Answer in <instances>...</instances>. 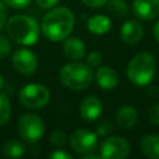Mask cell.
<instances>
[{"label":"cell","mask_w":159,"mask_h":159,"mask_svg":"<svg viewBox=\"0 0 159 159\" xmlns=\"http://www.w3.org/2000/svg\"><path fill=\"white\" fill-rule=\"evenodd\" d=\"M73 26L75 16L72 11L65 6H60L45 14L41 22V31L47 40L58 42L70 36Z\"/></svg>","instance_id":"cell-1"},{"label":"cell","mask_w":159,"mask_h":159,"mask_svg":"<svg viewBox=\"0 0 159 159\" xmlns=\"http://www.w3.org/2000/svg\"><path fill=\"white\" fill-rule=\"evenodd\" d=\"M6 34L14 42L22 46L35 45L40 36L37 21L27 15H14L5 24Z\"/></svg>","instance_id":"cell-2"},{"label":"cell","mask_w":159,"mask_h":159,"mask_svg":"<svg viewBox=\"0 0 159 159\" xmlns=\"http://www.w3.org/2000/svg\"><path fill=\"white\" fill-rule=\"evenodd\" d=\"M93 71L91 66L82 62H70L60 71L62 84L72 91H83L93 81Z\"/></svg>","instance_id":"cell-3"},{"label":"cell","mask_w":159,"mask_h":159,"mask_svg":"<svg viewBox=\"0 0 159 159\" xmlns=\"http://www.w3.org/2000/svg\"><path fill=\"white\" fill-rule=\"evenodd\" d=\"M155 60L148 52H139L132 57L127 66L129 81L137 86H147L155 75Z\"/></svg>","instance_id":"cell-4"},{"label":"cell","mask_w":159,"mask_h":159,"mask_svg":"<svg viewBox=\"0 0 159 159\" xmlns=\"http://www.w3.org/2000/svg\"><path fill=\"white\" fill-rule=\"evenodd\" d=\"M50 91L40 83H29L24 86L19 93L20 103L29 109H40L50 101Z\"/></svg>","instance_id":"cell-5"},{"label":"cell","mask_w":159,"mask_h":159,"mask_svg":"<svg viewBox=\"0 0 159 159\" xmlns=\"http://www.w3.org/2000/svg\"><path fill=\"white\" fill-rule=\"evenodd\" d=\"M17 132L25 142L36 143L45 133V123L40 116L25 113L17 120Z\"/></svg>","instance_id":"cell-6"},{"label":"cell","mask_w":159,"mask_h":159,"mask_svg":"<svg viewBox=\"0 0 159 159\" xmlns=\"http://www.w3.org/2000/svg\"><path fill=\"white\" fill-rule=\"evenodd\" d=\"M129 143L119 135L106 138L99 147V157L103 159H124L129 155Z\"/></svg>","instance_id":"cell-7"},{"label":"cell","mask_w":159,"mask_h":159,"mask_svg":"<svg viewBox=\"0 0 159 159\" xmlns=\"http://www.w3.org/2000/svg\"><path fill=\"white\" fill-rule=\"evenodd\" d=\"M97 133H93L86 128H80L72 132L70 137V145L76 153L87 154L97 148Z\"/></svg>","instance_id":"cell-8"},{"label":"cell","mask_w":159,"mask_h":159,"mask_svg":"<svg viewBox=\"0 0 159 159\" xmlns=\"http://www.w3.org/2000/svg\"><path fill=\"white\" fill-rule=\"evenodd\" d=\"M11 62H12L14 68L17 72H20L22 75H26V76L32 75L36 71L37 65H39L36 55L31 50L25 48V47L17 48L12 53Z\"/></svg>","instance_id":"cell-9"},{"label":"cell","mask_w":159,"mask_h":159,"mask_svg":"<svg viewBox=\"0 0 159 159\" xmlns=\"http://www.w3.org/2000/svg\"><path fill=\"white\" fill-rule=\"evenodd\" d=\"M133 12L142 20H153L159 15V0H134Z\"/></svg>","instance_id":"cell-10"},{"label":"cell","mask_w":159,"mask_h":159,"mask_svg":"<svg viewBox=\"0 0 159 159\" xmlns=\"http://www.w3.org/2000/svg\"><path fill=\"white\" fill-rule=\"evenodd\" d=\"M102 102L97 97L88 96L80 104V114L84 120L93 122L102 114Z\"/></svg>","instance_id":"cell-11"},{"label":"cell","mask_w":159,"mask_h":159,"mask_svg":"<svg viewBox=\"0 0 159 159\" xmlns=\"http://www.w3.org/2000/svg\"><path fill=\"white\" fill-rule=\"evenodd\" d=\"M120 37L125 43L134 45L143 37V26L137 20H128L120 27Z\"/></svg>","instance_id":"cell-12"},{"label":"cell","mask_w":159,"mask_h":159,"mask_svg":"<svg viewBox=\"0 0 159 159\" xmlns=\"http://www.w3.org/2000/svg\"><path fill=\"white\" fill-rule=\"evenodd\" d=\"M94 80L97 84L106 91L113 89L118 84V73L109 66H102L96 71Z\"/></svg>","instance_id":"cell-13"},{"label":"cell","mask_w":159,"mask_h":159,"mask_svg":"<svg viewBox=\"0 0 159 159\" xmlns=\"http://www.w3.org/2000/svg\"><path fill=\"white\" fill-rule=\"evenodd\" d=\"M63 53L67 58L77 61L84 57L86 55V45L78 37H66L63 42Z\"/></svg>","instance_id":"cell-14"},{"label":"cell","mask_w":159,"mask_h":159,"mask_svg":"<svg viewBox=\"0 0 159 159\" xmlns=\"http://www.w3.org/2000/svg\"><path fill=\"white\" fill-rule=\"evenodd\" d=\"M138 114L134 107L132 106H123L116 113V122L122 129H130L137 122Z\"/></svg>","instance_id":"cell-15"},{"label":"cell","mask_w":159,"mask_h":159,"mask_svg":"<svg viewBox=\"0 0 159 159\" xmlns=\"http://www.w3.org/2000/svg\"><path fill=\"white\" fill-rule=\"evenodd\" d=\"M140 152L152 159H159V134L144 135L139 143Z\"/></svg>","instance_id":"cell-16"},{"label":"cell","mask_w":159,"mask_h":159,"mask_svg":"<svg viewBox=\"0 0 159 159\" xmlns=\"http://www.w3.org/2000/svg\"><path fill=\"white\" fill-rule=\"evenodd\" d=\"M111 20L106 15H93L87 20V29L94 35H103L111 29Z\"/></svg>","instance_id":"cell-17"},{"label":"cell","mask_w":159,"mask_h":159,"mask_svg":"<svg viewBox=\"0 0 159 159\" xmlns=\"http://www.w3.org/2000/svg\"><path fill=\"white\" fill-rule=\"evenodd\" d=\"M1 150L6 158H20L25 154L26 148L22 142L16 139H9L2 144Z\"/></svg>","instance_id":"cell-18"},{"label":"cell","mask_w":159,"mask_h":159,"mask_svg":"<svg viewBox=\"0 0 159 159\" xmlns=\"http://www.w3.org/2000/svg\"><path fill=\"white\" fill-rule=\"evenodd\" d=\"M107 11L114 17H123L128 14V5L124 0H108Z\"/></svg>","instance_id":"cell-19"},{"label":"cell","mask_w":159,"mask_h":159,"mask_svg":"<svg viewBox=\"0 0 159 159\" xmlns=\"http://www.w3.org/2000/svg\"><path fill=\"white\" fill-rule=\"evenodd\" d=\"M11 116V104L6 94L0 93V125H4Z\"/></svg>","instance_id":"cell-20"},{"label":"cell","mask_w":159,"mask_h":159,"mask_svg":"<svg viewBox=\"0 0 159 159\" xmlns=\"http://www.w3.org/2000/svg\"><path fill=\"white\" fill-rule=\"evenodd\" d=\"M66 140H67V137H66L65 132L61 129H55L50 134V144L56 149L62 148L66 144Z\"/></svg>","instance_id":"cell-21"},{"label":"cell","mask_w":159,"mask_h":159,"mask_svg":"<svg viewBox=\"0 0 159 159\" xmlns=\"http://www.w3.org/2000/svg\"><path fill=\"white\" fill-rule=\"evenodd\" d=\"M11 50H12V47H11L10 37L0 34V58L1 60L7 58L11 53Z\"/></svg>","instance_id":"cell-22"},{"label":"cell","mask_w":159,"mask_h":159,"mask_svg":"<svg viewBox=\"0 0 159 159\" xmlns=\"http://www.w3.org/2000/svg\"><path fill=\"white\" fill-rule=\"evenodd\" d=\"M113 128H114L113 122H112L111 119L106 118V119H102V120L97 124L96 133H97V135L104 137V135H108L109 133H112V132H113Z\"/></svg>","instance_id":"cell-23"},{"label":"cell","mask_w":159,"mask_h":159,"mask_svg":"<svg viewBox=\"0 0 159 159\" xmlns=\"http://www.w3.org/2000/svg\"><path fill=\"white\" fill-rule=\"evenodd\" d=\"M87 65H89L91 67H98L102 63V55L98 51H91L87 55Z\"/></svg>","instance_id":"cell-24"},{"label":"cell","mask_w":159,"mask_h":159,"mask_svg":"<svg viewBox=\"0 0 159 159\" xmlns=\"http://www.w3.org/2000/svg\"><path fill=\"white\" fill-rule=\"evenodd\" d=\"M2 2L12 9H25L30 5L31 0H2Z\"/></svg>","instance_id":"cell-25"},{"label":"cell","mask_w":159,"mask_h":159,"mask_svg":"<svg viewBox=\"0 0 159 159\" xmlns=\"http://www.w3.org/2000/svg\"><path fill=\"white\" fill-rule=\"evenodd\" d=\"M148 118H149V122L152 124L159 125V103L150 107V109L148 112Z\"/></svg>","instance_id":"cell-26"},{"label":"cell","mask_w":159,"mask_h":159,"mask_svg":"<svg viewBox=\"0 0 159 159\" xmlns=\"http://www.w3.org/2000/svg\"><path fill=\"white\" fill-rule=\"evenodd\" d=\"M48 158H50V159H72L73 157H72L70 153L65 152V150L56 149L55 152H52V153L48 154Z\"/></svg>","instance_id":"cell-27"},{"label":"cell","mask_w":159,"mask_h":159,"mask_svg":"<svg viewBox=\"0 0 159 159\" xmlns=\"http://www.w3.org/2000/svg\"><path fill=\"white\" fill-rule=\"evenodd\" d=\"M6 17H7V10L5 7V4L2 2V0H0V30L4 27L5 22H6Z\"/></svg>","instance_id":"cell-28"},{"label":"cell","mask_w":159,"mask_h":159,"mask_svg":"<svg viewBox=\"0 0 159 159\" xmlns=\"http://www.w3.org/2000/svg\"><path fill=\"white\" fill-rule=\"evenodd\" d=\"M57 2L58 0H36V4L41 9H52Z\"/></svg>","instance_id":"cell-29"},{"label":"cell","mask_w":159,"mask_h":159,"mask_svg":"<svg viewBox=\"0 0 159 159\" xmlns=\"http://www.w3.org/2000/svg\"><path fill=\"white\" fill-rule=\"evenodd\" d=\"M108 0H82V2L89 7H99L103 6L104 4H107Z\"/></svg>","instance_id":"cell-30"},{"label":"cell","mask_w":159,"mask_h":159,"mask_svg":"<svg viewBox=\"0 0 159 159\" xmlns=\"http://www.w3.org/2000/svg\"><path fill=\"white\" fill-rule=\"evenodd\" d=\"M153 35H154V37H155V40H157V42L159 43V20H158V21L155 22V25H154Z\"/></svg>","instance_id":"cell-31"},{"label":"cell","mask_w":159,"mask_h":159,"mask_svg":"<svg viewBox=\"0 0 159 159\" xmlns=\"http://www.w3.org/2000/svg\"><path fill=\"white\" fill-rule=\"evenodd\" d=\"M2 86H4V77L0 75V89L2 88Z\"/></svg>","instance_id":"cell-32"}]
</instances>
